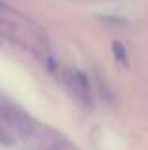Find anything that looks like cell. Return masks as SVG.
Listing matches in <instances>:
<instances>
[{"mask_svg": "<svg viewBox=\"0 0 148 150\" xmlns=\"http://www.w3.org/2000/svg\"><path fill=\"white\" fill-rule=\"evenodd\" d=\"M67 86L74 91V95L84 103H91V91H89L87 76L80 70H72L67 74Z\"/></svg>", "mask_w": 148, "mask_h": 150, "instance_id": "6da1fadb", "label": "cell"}, {"mask_svg": "<svg viewBox=\"0 0 148 150\" xmlns=\"http://www.w3.org/2000/svg\"><path fill=\"white\" fill-rule=\"evenodd\" d=\"M112 51H114L116 61L125 65V63H127V55H125V50H123V46L120 44V42H114V44H112Z\"/></svg>", "mask_w": 148, "mask_h": 150, "instance_id": "7a4b0ae2", "label": "cell"}]
</instances>
